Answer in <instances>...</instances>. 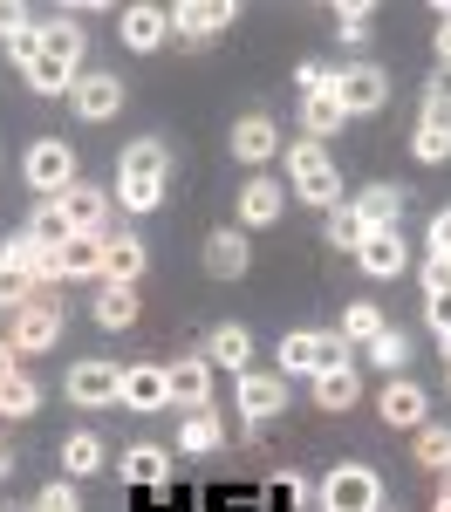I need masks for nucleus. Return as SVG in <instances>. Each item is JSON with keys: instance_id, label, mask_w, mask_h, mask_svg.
<instances>
[{"instance_id": "1", "label": "nucleus", "mask_w": 451, "mask_h": 512, "mask_svg": "<svg viewBox=\"0 0 451 512\" xmlns=\"http://www.w3.org/2000/svg\"><path fill=\"white\" fill-rule=\"evenodd\" d=\"M62 280H41L35 301L21 308V315H7V342H14V355H41L62 342V328H69V308H62V294H55Z\"/></svg>"}, {"instance_id": "2", "label": "nucleus", "mask_w": 451, "mask_h": 512, "mask_svg": "<svg viewBox=\"0 0 451 512\" xmlns=\"http://www.w3.org/2000/svg\"><path fill=\"white\" fill-rule=\"evenodd\" d=\"M287 185L308 198V205H322V212H335V205H342V178H335V158H328V144H315V137L287 144Z\"/></svg>"}, {"instance_id": "3", "label": "nucleus", "mask_w": 451, "mask_h": 512, "mask_svg": "<svg viewBox=\"0 0 451 512\" xmlns=\"http://www.w3.org/2000/svg\"><path fill=\"white\" fill-rule=\"evenodd\" d=\"M322 512H383V478L369 465H335L322 478Z\"/></svg>"}, {"instance_id": "4", "label": "nucleus", "mask_w": 451, "mask_h": 512, "mask_svg": "<svg viewBox=\"0 0 451 512\" xmlns=\"http://www.w3.org/2000/svg\"><path fill=\"white\" fill-rule=\"evenodd\" d=\"M335 103L349 110V117H376L383 103H390V69H376V62H349V69H335Z\"/></svg>"}, {"instance_id": "5", "label": "nucleus", "mask_w": 451, "mask_h": 512, "mask_svg": "<svg viewBox=\"0 0 451 512\" xmlns=\"http://www.w3.org/2000/svg\"><path fill=\"white\" fill-rule=\"evenodd\" d=\"M233 21H240L233 0H178V7H171V35L185 41V48H205L212 35H226Z\"/></svg>"}, {"instance_id": "6", "label": "nucleus", "mask_w": 451, "mask_h": 512, "mask_svg": "<svg viewBox=\"0 0 451 512\" xmlns=\"http://www.w3.org/2000/svg\"><path fill=\"white\" fill-rule=\"evenodd\" d=\"M28 185H35L41 198H62L69 185H76V151L62 144V137H41V144H28Z\"/></svg>"}, {"instance_id": "7", "label": "nucleus", "mask_w": 451, "mask_h": 512, "mask_svg": "<svg viewBox=\"0 0 451 512\" xmlns=\"http://www.w3.org/2000/svg\"><path fill=\"white\" fill-rule=\"evenodd\" d=\"M376 417H383L390 431H424V424H431V396L417 390L410 376H390L383 396H376Z\"/></svg>"}, {"instance_id": "8", "label": "nucleus", "mask_w": 451, "mask_h": 512, "mask_svg": "<svg viewBox=\"0 0 451 512\" xmlns=\"http://www.w3.org/2000/svg\"><path fill=\"white\" fill-rule=\"evenodd\" d=\"M117 35H123V48L151 55V48H164V41H171V7H158V0L123 7V14H117Z\"/></svg>"}, {"instance_id": "9", "label": "nucleus", "mask_w": 451, "mask_h": 512, "mask_svg": "<svg viewBox=\"0 0 451 512\" xmlns=\"http://www.w3.org/2000/svg\"><path fill=\"white\" fill-rule=\"evenodd\" d=\"M164 390L178 410H212V362L185 355V362H164Z\"/></svg>"}, {"instance_id": "10", "label": "nucleus", "mask_w": 451, "mask_h": 512, "mask_svg": "<svg viewBox=\"0 0 451 512\" xmlns=\"http://www.w3.org/2000/svg\"><path fill=\"white\" fill-rule=\"evenodd\" d=\"M233 403H240L246 424H274V417H281V403H287L281 369H274V376H267V369H246V376H240V396H233Z\"/></svg>"}, {"instance_id": "11", "label": "nucleus", "mask_w": 451, "mask_h": 512, "mask_svg": "<svg viewBox=\"0 0 451 512\" xmlns=\"http://www.w3.org/2000/svg\"><path fill=\"white\" fill-rule=\"evenodd\" d=\"M267 226H281V178L253 171L240 185V233H267Z\"/></svg>"}, {"instance_id": "12", "label": "nucleus", "mask_w": 451, "mask_h": 512, "mask_svg": "<svg viewBox=\"0 0 451 512\" xmlns=\"http://www.w3.org/2000/svg\"><path fill=\"white\" fill-rule=\"evenodd\" d=\"M117 383H123L117 362H76V369H69V403H82V410H110V403H117Z\"/></svg>"}, {"instance_id": "13", "label": "nucleus", "mask_w": 451, "mask_h": 512, "mask_svg": "<svg viewBox=\"0 0 451 512\" xmlns=\"http://www.w3.org/2000/svg\"><path fill=\"white\" fill-rule=\"evenodd\" d=\"M123 410H171V390H164V362H130L117 383Z\"/></svg>"}, {"instance_id": "14", "label": "nucleus", "mask_w": 451, "mask_h": 512, "mask_svg": "<svg viewBox=\"0 0 451 512\" xmlns=\"http://www.w3.org/2000/svg\"><path fill=\"white\" fill-rule=\"evenodd\" d=\"M144 267H151V253H144L137 233H103V280L110 287H137Z\"/></svg>"}, {"instance_id": "15", "label": "nucleus", "mask_w": 451, "mask_h": 512, "mask_svg": "<svg viewBox=\"0 0 451 512\" xmlns=\"http://www.w3.org/2000/svg\"><path fill=\"white\" fill-rule=\"evenodd\" d=\"M246 260H253V239L240 226H219V233H205V274L212 280H240Z\"/></svg>"}, {"instance_id": "16", "label": "nucleus", "mask_w": 451, "mask_h": 512, "mask_svg": "<svg viewBox=\"0 0 451 512\" xmlns=\"http://www.w3.org/2000/svg\"><path fill=\"white\" fill-rule=\"evenodd\" d=\"M69 103H76L82 123H110V117L123 110V82H117V76H76Z\"/></svg>"}, {"instance_id": "17", "label": "nucleus", "mask_w": 451, "mask_h": 512, "mask_svg": "<svg viewBox=\"0 0 451 512\" xmlns=\"http://www.w3.org/2000/svg\"><path fill=\"white\" fill-rule=\"evenodd\" d=\"M123 185H171V151H164L158 137H137V144H123Z\"/></svg>"}, {"instance_id": "18", "label": "nucleus", "mask_w": 451, "mask_h": 512, "mask_svg": "<svg viewBox=\"0 0 451 512\" xmlns=\"http://www.w3.org/2000/svg\"><path fill=\"white\" fill-rule=\"evenodd\" d=\"M356 267H363L369 280H397L410 267V246H404V233H369L363 246H356Z\"/></svg>"}, {"instance_id": "19", "label": "nucleus", "mask_w": 451, "mask_h": 512, "mask_svg": "<svg viewBox=\"0 0 451 512\" xmlns=\"http://www.w3.org/2000/svg\"><path fill=\"white\" fill-rule=\"evenodd\" d=\"M349 205H356V219H363L369 233H397V219H404V185H363Z\"/></svg>"}, {"instance_id": "20", "label": "nucleus", "mask_w": 451, "mask_h": 512, "mask_svg": "<svg viewBox=\"0 0 451 512\" xmlns=\"http://www.w3.org/2000/svg\"><path fill=\"white\" fill-rule=\"evenodd\" d=\"M274 151H281V123H274V117L253 110V117L233 123V158H240V164H267Z\"/></svg>"}, {"instance_id": "21", "label": "nucleus", "mask_w": 451, "mask_h": 512, "mask_svg": "<svg viewBox=\"0 0 451 512\" xmlns=\"http://www.w3.org/2000/svg\"><path fill=\"white\" fill-rule=\"evenodd\" d=\"M103 274V233H76L55 246V280H96Z\"/></svg>"}, {"instance_id": "22", "label": "nucleus", "mask_w": 451, "mask_h": 512, "mask_svg": "<svg viewBox=\"0 0 451 512\" xmlns=\"http://www.w3.org/2000/svg\"><path fill=\"white\" fill-rule=\"evenodd\" d=\"M62 212H69L76 233H110V192L103 185H69L62 192Z\"/></svg>"}, {"instance_id": "23", "label": "nucleus", "mask_w": 451, "mask_h": 512, "mask_svg": "<svg viewBox=\"0 0 451 512\" xmlns=\"http://www.w3.org/2000/svg\"><path fill=\"white\" fill-rule=\"evenodd\" d=\"M212 451H226L219 410H185V424H178V458H212Z\"/></svg>"}, {"instance_id": "24", "label": "nucleus", "mask_w": 451, "mask_h": 512, "mask_svg": "<svg viewBox=\"0 0 451 512\" xmlns=\"http://www.w3.org/2000/svg\"><path fill=\"white\" fill-rule=\"evenodd\" d=\"M0 267H14V274H28L41 287V280H55V253H48L35 233H14L7 246H0Z\"/></svg>"}, {"instance_id": "25", "label": "nucleus", "mask_w": 451, "mask_h": 512, "mask_svg": "<svg viewBox=\"0 0 451 512\" xmlns=\"http://www.w3.org/2000/svg\"><path fill=\"white\" fill-rule=\"evenodd\" d=\"M246 355H253V335H246L240 321H219V328L205 335V362H212V369H233V376H246Z\"/></svg>"}, {"instance_id": "26", "label": "nucleus", "mask_w": 451, "mask_h": 512, "mask_svg": "<svg viewBox=\"0 0 451 512\" xmlns=\"http://www.w3.org/2000/svg\"><path fill=\"white\" fill-rule=\"evenodd\" d=\"M35 410H41V383L28 369H7V376H0V417L21 424V417H35Z\"/></svg>"}, {"instance_id": "27", "label": "nucleus", "mask_w": 451, "mask_h": 512, "mask_svg": "<svg viewBox=\"0 0 451 512\" xmlns=\"http://www.w3.org/2000/svg\"><path fill=\"white\" fill-rule=\"evenodd\" d=\"M342 123H349V110L335 103V89H322V96H301V130H308L315 144H328Z\"/></svg>"}, {"instance_id": "28", "label": "nucleus", "mask_w": 451, "mask_h": 512, "mask_svg": "<svg viewBox=\"0 0 451 512\" xmlns=\"http://www.w3.org/2000/svg\"><path fill=\"white\" fill-rule=\"evenodd\" d=\"M281 376H322V328H301L281 342Z\"/></svg>"}, {"instance_id": "29", "label": "nucleus", "mask_w": 451, "mask_h": 512, "mask_svg": "<svg viewBox=\"0 0 451 512\" xmlns=\"http://www.w3.org/2000/svg\"><path fill=\"white\" fill-rule=\"evenodd\" d=\"M356 396H363V376H356V369H322V376H315V403H322L328 417H342Z\"/></svg>"}, {"instance_id": "30", "label": "nucleus", "mask_w": 451, "mask_h": 512, "mask_svg": "<svg viewBox=\"0 0 451 512\" xmlns=\"http://www.w3.org/2000/svg\"><path fill=\"white\" fill-rule=\"evenodd\" d=\"M117 472L130 478V485H164V472H171V451H164V444H130Z\"/></svg>"}, {"instance_id": "31", "label": "nucleus", "mask_w": 451, "mask_h": 512, "mask_svg": "<svg viewBox=\"0 0 451 512\" xmlns=\"http://www.w3.org/2000/svg\"><path fill=\"white\" fill-rule=\"evenodd\" d=\"M41 55H55L62 69H76L82 62V21H69V14L62 21H41Z\"/></svg>"}, {"instance_id": "32", "label": "nucleus", "mask_w": 451, "mask_h": 512, "mask_svg": "<svg viewBox=\"0 0 451 512\" xmlns=\"http://www.w3.org/2000/svg\"><path fill=\"white\" fill-rule=\"evenodd\" d=\"M103 472V437L96 431H76L62 444V478H96Z\"/></svg>"}, {"instance_id": "33", "label": "nucleus", "mask_w": 451, "mask_h": 512, "mask_svg": "<svg viewBox=\"0 0 451 512\" xmlns=\"http://www.w3.org/2000/svg\"><path fill=\"white\" fill-rule=\"evenodd\" d=\"M383 328H390V321H383V308H376V301H356V308L342 315V328H335V335H342L349 349H369V342H376Z\"/></svg>"}, {"instance_id": "34", "label": "nucleus", "mask_w": 451, "mask_h": 512, "mask_svg": "<svg viewBox=\"0 0 451 512\" xmlns=\"http://www.w3.org/2000/svg\"><path fill=\"white\" fill-rule=\"evenodd\" d=\"M28 233H35L41 246H48V253H55L62 239H76V226H69V212H62V198H41V205H35V219H28Z\"/></svg>"}, {"instance_id": "35", "label": "nucleus", "mask_w": 451, "mask_h": 512, "mask_svg": "<svg viewBox=\"0 0 451 512\" xmlns=\"http://www.w3.org/2000/svg\"><path fill=\"white\" fill-rule=\"evenodd\" d=\"M96 321H103V328H130V321H137V287H110V280H103Z\"/></svg>"}, {"instance_id": "36", "label": "nucleus", "mask_w": 451, "mask_h": 512, "mask_svg": "<svg viewBox=\"0 0 451 512\" xmlns=\"http://www.w3.org/2000/svg\"><path fill=\"white\" fill-rule=\"evenodd\" d=\"M363 239H369V226H363V219H356V205L342 198V205L328 212V246H335V253H356Z\"/></svg>"}, {"instance_id": "37", "label": "nucleus", "mask_w": 451, "mask_h": 512, "mask_svg": "<svg viewBox=\"0 0 451 512\" xmlns=\"http://www.w3.org/2000/svg\"><path fill=\"white\" fill-rule=\"evenodd\" d=\"M417 465L438 472V478L451 472V431H445V424H424V431H417Z\"/></svg>"}, {"instance_id": "38", "label": "nucleus", "mask_w": 451, "mask_h": 512, "mask_svg": "<svg viewBox=\"0 0 451 512\" xmlns=\"http://www.w3.org/2000/svg\"><path fill=\"white\" fill-rule=\"evenodd\" d=\"M35 96H62V89H76V69H62L55 55H35V69H21Z\"/></svg>"}, {"instance_id": "39", "label": "nucleus", "mask_w": 451, "mask_h": 512, "mask_svg": "<svg viewBox=\"0 0 451 512\" xmlns=\"http://www.w3.org/2000/svg\"><path fill=\"white\" fill-rule=\"evenodd\" d=\"M369 21H376L369 0H342V7H335V35L349 41V48H363V41H369Z\"/></svg>"}, {"instance_id": "40", "label": "nucleus", "mask_w": 451, "mask_h": 512, "mask_svg": "<svg viewBox=\"0 0 451 512\" xmlns=\"http://www.w3.org/2000/svg\"><path fill=\"white\" fill-rule=\"evenodd\" d=\"M369 362H376L383 376H404V362H410V342L397 335V328H383V335L369 342Z\"/></svg>"}, {"instance_id": "41", "label": "nucleus", "mask_w": 451, "mask_h": 512, "mask_svg": "<svg viewBox=\"0 0 451 512\" xmlns=\"http://www.w3.org/2000/svg\"><path fill=\"white\" fill-rule=\"evenodd\" d=\"M410 158H417V164H445V158H451V130L417 123V130H410Z\"/></svg>"}, {"instance_id": "42", "label": "nucleus", "mask_w": 451, "mask_h": 512, "mask_svg": "<svg viewBox=\"0 0 451 512\" xmlns=\"http://www.w3.org/2000/svg\"><path fill=\"white\" fill-rule=\"evenodd\" d=\"M28 301H35V280L14 274V267H0V315H21Z\"/></svg>"}, {"instance_id": "43", "label": "nucleus", "mask_w": 451, "mask_h": 512, "mask_svg": "<svg viewBox=\"0 0 451 512\" xmlns=\"http://www.w3.org/2000/svg\"><path fill=\"white\" fill-rule=\"evenodd\" d=\"M117 205L144 219V212H158V205H164V185H123V178H117Z\"/></svg>"}, {"instance_id": "44", "label": "nucleus", "mask_w": 451, "mask_h": 512, "mask_svg": "<svg viewBox=\"0 0 451 512\" xmlns=\"http://www.w3.org/2000/svg\"><path fill=\"white\" fill-rule=\"evenodd\" d=\"M35 512H82V499H76V478H55V485H41Z\"/></svg>"}, {"instance_id": "45", "label": "nucleus", "mask_w": 451, "mask_h": 512, "mask_svg": "<svg viewBox=\"0 0 451 512\" xmlns=\"http://www.w3.org/2000/svg\"><path fill=\"white\" fill-rule=\"evenodd\" d=\"M7 55H14L21 69H35V55H41V28H35V21H28L21 35H7Z\"/></svg>"}, {"instance_id": "46", "label": "nucleus", "mask_w": 451, "mask_h": 512, "mask_svg": "<svg viewBox=\"0 0 451 512\" xmlns=\"http://www.w3.org/2000/svg\"><path fill=\"white\" fill-rule=\"evenodd\" d=\"M301 499H308V485H301V472H281V478H274V506H281V512H294Z\"/></svg>"}, {"instance_id": "47", "label": "nucleus", "mask_w": 451, "mask_h": 512, "mask_svg": "<svg viewBox=\"0 0 451 512\" xmlns=\"http://www.w3.org/2000/svg\"><path fill=\"white\" fill-rule=\"evenodd\" d=\"M417 280H424V294H451V260H438V253H431Z\"/></svg>"}, {"instance_id": "48", "label": "nucleus", "mask_w": 451, "mask_h": 512, "mask_svg": "<svg viewBox=\"0 0 451 512\" xmlns=\"http://www.w3.org/2000/svg\"><path fill=\"white\" fill-rule=\"evenodd\" d=\"M424 321L431 335H451V294H424Z\"/></svg>"}, {"instance_id": "49", "label": "nucleus", "mask_w": 451, "mask_h": 512, "mask_svg": "<svg viewBox=\"0 0 451 512\" xmlns=\"http://www.w3.org/2000/svg\"><path fill=\"white\" fill-rule=\"evenodd\" d=\"M294 82H301V96H322V89H328L335 76H328L322 62H301V69H294Z\"/></svg>"}, {"instance_id": "50", "label": "nucleus", "mask_w": 451, "mask_h": 512, "mask_svg": "<svg viewBox=\"0 0 451 512\" xmlns=\"http://www.w3.org/2000/svg\"><path fill=\"white\" fill-rule=\"evenodd\" d=\"M322 369H349V342L335 328H322Z\"/></svg>"}, {"instance_id": "51", "label": "nucleus", "mask_w": 451, "mask_h": 512, "mask_svg": "<svg viewBox=\"0 0 451 512\" xmlns=\"http://www.w3.org/2000/svg\"><path fill=\"white\" fill-rule=\"evenodd\" d=\"M431 253H438V260H451V205L431 219Z\"/></svg>"}, {"instance_id": "52", "label": "nucleus", "mask_w": 451, "mask_h": 512, "mask_svg": "<svg viewBox=\"0 0 451 512\" xmlns=\"http://www.w3.org/2000/svg\"><path fill=\"white\" fill-rule=\"evenodd\" d=\"M28 28V7L21 0H0V35H21Z\"/></svg>"}, {"instance_id": "53", "label": "nucleus", "mask_w": 451, "mask_h": 512, "mask_svg": "<svg viewBox=\"0 0 451 512\" xmlns=\"http://www.w3.org/2000/svg\"><path fill=\"white\" fill-rule=\"evenodd\" d=\"M438 62H451V0H438Z\"/></svg>"}, {"instance_id": "54", "label": "nucleus", "mask_w": 451, "mask_h": 512, "mask_svg": "<svg viewBox=\"0 0 451 512\" xmlns=\"http://www.w3.org/2000/svg\"><path fill=\"white\" fill-rule=\"evenodd\" d=\"M417 123H431V130H451V103H431V96H424V117Z\"/></svg>"}, {"instance_id": "55", "label": "nucleus", "mask_w": 451, "mask_h": 512, "mask_svg": "<svg viewBox=\"0 0 451 512\" xmlns=\"http://www.w3.org/2000/svg\"><path fill=\"white\" fill-rule=\"evenodd\" d=\"M424 96H431V103H451V62H438V76H431Z\"/></svg>"}, {"instance_id": "56", "label": "nucleus", "mask_w": 451, "mask_h": 512, "mask_svg": "<svg viewBox=\"0 0 451 512\" xmlns=\"http://www.w3.org/2000/svg\"><path fill=\"white\" fill-rule=\"evenodd\" d=\"M7 369H21V362H14V342L0 335V376H7Z\"/></svg>"}, {"instance_id": "57", "label": "nucleus", "mask_w": 451, "mask_h": 512, "mask_svg": "<svg viewBox=\"0 0 451 512\" xmlns=\"http://www.w3.org/2000/svg\"><path fill=\"white\" fill-rule=\"evenodd\" d=\"M14 472V451H7V437H0V478Z\"/></svg>"}, {"instance_id": "58", "label": "nucleus", "mask_w": 451, "mask_h": 512, "mask_svg": "<svg viewBox=\"0 0 451 512\" xmlns=\"http://www.w3.org/2000/svg\"><path fill=\"white\" fill-rule=\"evenodd\" d=\"M438 342H445V362H451V335H438Z\"/></svg>"}, {"instance_id": "59", "label": "nucleus", "mask_w": 451, "mask_h": 512, "mask_svg": "<svg viewBox=\"0 0 451 512\" xmlns=\"http://www.w3.org/2000/svg\"><path fill=\"white\" fill-rule=\"evenodd\" d=\"M445 485H451V472H445Z\"/></svg>"}]
</instances>
